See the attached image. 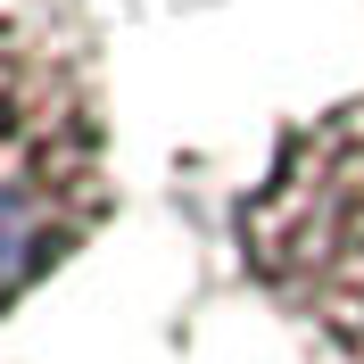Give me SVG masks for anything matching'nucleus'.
I'll return each mask as SVG.
<instances>
[{
    "label": "nucleus",
    "instance_id": "2",
    "mask_svg": "<svg viewBox=\"0 0 364 364\" xmlns=\"http://www.w3.org/2000/svg\"><path fill=\"white\" fill-rule=\"evenodd\" d=\"M240 257L323 356L364 364V100L282 141L240 199Z\"/></svg>",
    "mask_w": 364,
    "mask_h": 364
},
{
    "label": "nucleus",
    "instance_id": "1",
    "mask_svg": "<svg viewBox=\"0 0 364 364\" xmlns=\"http://www.w3.org/2000/svg\"><path fill=\"white\" fill-rule=\"evenodd\" d=\"M108 207L116 174L91 75L0 0V315L42 290Z\"/></svg>",
    "mask_w": 364,
    "mask_h": 364
}]
</instances>
